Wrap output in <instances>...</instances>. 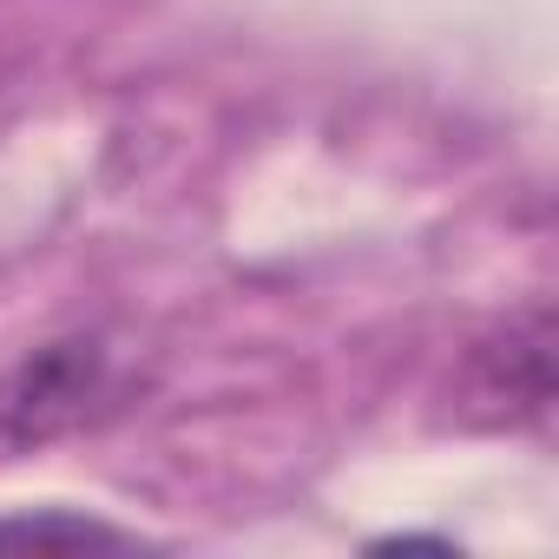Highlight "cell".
<instances>
[{
  "mask_svg": "<svg viewBox=\"0 0 559 559\" xmlns=\"http://www.w3.org/2000/svg\"><path fill=\"white\" fill-rule=\"evenodd\" d=\"M119 362L99 336L40 343L0 376V454H27L106 421L119 408Z\"/></svg>",
  "mask_w": 559,
  "mask_h": 559,
  "instance_id": "obj_1",
  "label": "cell"
},
{
  "mask_svg": "<svg viewBox=\"0 0 559 559\" xmlns=\"http://www.w3.org/2000/svg\"><path fill=\"white\" fill-rule=\"evenodd\" d=\"M552 408V310L526 304L487 330L454 376V415L467 428H526Z\"/></svg>",
  "mask_w": 559,
  "mask_h": 559,
  "instance_id": "obj_2",
  "label": "cell"
},
{
  "mask_svg": "<svg viewBox=\"0 0 559 559\" xmlns=\"http://www.w3.org/2000/svg\"><path fill=\"white\" fill-rule=\"evenodd\" d=\"M0 546H106V552H126L139 539L106 526V520H86V513H21V520H0Z\"/></svg>",
  "mask_w": 559,
  "mask_h": 559,
  "instance_id": "obj_3",
  "label": "cell"
}]
</instances>
